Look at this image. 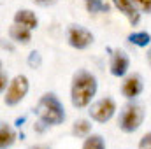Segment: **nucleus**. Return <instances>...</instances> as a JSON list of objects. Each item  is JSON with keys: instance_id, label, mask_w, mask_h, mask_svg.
<instances>
[{"instance_id": "15", "label": "nucleus", "mask_w": 151, "mask_h": 149, "mask_svg": "<svg viewBox=\"0 0 151 149\" xmlns=\"http://www.w3.org/2000/svg\"><path fill=\"white\" fill-rule=\"evenodd\" d=\"M83 149H106V144H104V139L100 135H91L84 140L83 144Z\"/></svg>"}, {"instance_id": "20", "label": "nucleus", "mask_w": 151, "mask_h": 149, "mask_svg": "<svg viewBox=\"0 0 151 149\" xmlns=\"http://www.w3.org/2000/svg\"><path fill=\"white\" fill-rule=\"evenodd\" d=\"M0 79H2V82H0V90L5 91V72H4V70H2V74H0Z\"/></svg>"}, {"instance_id": "4", "label": "nucleus", "mask_w": 151, "mask_h": 149, "mask_svg": "<svg viewBox=\"0 0 151 149\" xmlns=\"http://www.w3.org/2000/svg\"><path fill=\"white\" fill-rule=\"evenodd\" d=\"M27 93H28V79L25 75H16L4 95V102L7 105H16L25 98Z\"/></svg>"}, {"instance_id": "21", "label": "nucleus", "mask_w": 151, "mask_h": 149, "mask_svg": "<svg viewBox=\"0 0 151 149\" xmlns=\"http://www.w3.org/2000/svg\"><path fill=\"white\" fill-rule=\"evenodd\" d=\"M35 4H39V5H49V4H53L55 0H34Z\"/></svg>"}, {"instance_id": "23", "label": "nucleus", "mask_w": 151, "mask_h": 149, "mask_svg": "<svg viewBox=\"0 0 151 149\" xmlns=\"http://www.w3.org/2000/svg\"><path fill=\"white\" fill-rule=\"evenodd\" d=\"M148 58H150V63H151V51L148 53Z\"/></svg>"}, {"instance_id": "19", "label": "nucleus", "mask_w": 151, "mask_h": 149, "mask_svg": "<svg viewBox=\"0 0 151 149\" xmlns=\"http://www.w3.org/2000/svg\"><path fill=\"white\" fill-rule=\"evenodd\" d=\"M28 63H30L32 67H39V65H40V56H39L37 51L30 53V56H28Z\"/></svg>"}, {"instance_id": "7", "label": "nucleus", "mask_w": 151, "mask_h": 149, "mask_svg": "<svg viewBox=\"0 0 151 149\" xmlns=\"http://www.w3.org/2000/svg\"><path fill=\"white\" fill-rule=\"evenodd\" d=\"M127 70H128V56L123 51H114L113 62H111V74L121 77L127 74Z\"/></svg>"}, {"instance_id": "16", "label": "nucleus", "mask_w": 151, "mask_h": 149, "mask_svg": "<svg viewBox=\"0 0 151 149\" xmlns=\"http://www.w3.org/2000/svg\"><path fill=\"white\" fill-rule=\"evenodd\" d=\"M90 130H91V125H90L86 119H79V121H76L74 128H72L74 135H77V137H84V135H88Z\"/></svg>"}, {"instance_id": "11", "label": "nucleus", "mask_w": 151, "mask_h": 149, "mask_svg": "<svg viewBox=\"0 0 151 149\" xmlns=\"http://www.w3.org/2000/svg\"><path fill=\"white\" fill-rule=\"evenodd\" d=\"M9 35L14 39L16 42H21V44H28L30 42V28H27V27H23V25H14V27H11V30H9Z\"/></svg>"}, {"instance_id": "8", "label": "nucleus", "mask_w": 151, "mask_h": 149, "mask_svg": "<svg viewBox=\"0 0 151 149\" xmlns=\"http://www.w3.org/2000/svg\"><path fill=\"white\" fill-rule=\"evenodd\" d=\"M113 4L116 5V9H118L119 12H123V14L128 18V21H130L132 25H137V23H139L141 16H139V12L135 11L132 0H113Z\"/></svg>"}, {"instance_id": "1", "label": "nucleus", "mask_w": 151, "mask_h": 149, "mask_svg": "<svg viewBox=\"0 0 151 149\" xmlns=\"http://www.w3.org/2000/svg\"><path fill=\"white\" fill-rule=\"evenodd\" d=\"M97 93V79L95 75L81 70L74 75L72 79V90H70V98H72V105L77 109H83L86 105H90L91 98Z\"/></svg>"}, {"instance_id": "13", "label": "nucleus", "mask_w": 151, "mask_h": 149, "mask_svg": "<svg viewBox=\"0 0 151 149\" xmlns=\"http://www.w3.org/2000/svg\"><path fill=\"white\" fill-rule=\"evenodd\" d=\"M128 40H130L132 44L139 46V47H146L151 42V35L148 32H134V34L128 35Z\"/></svg>"}, {"instance_id": "9", "label": "nucleus", "mask_w": 151, "mask_h": 149, "mask_svg": "<svg viewBox=\"0 0 151 149\" xmlns=\"http://www.w3.org/2000/svg\"><path fill=\"white\" fill-rule=\"evenodd\" d=\"M121 91H123V95H125L127 98H134V97H137V95L142 91V82H141V79H139L137 75H130V77L123 82Z\"/></svg>"}, {"instance_id": "18", "label": "nucleus", "mask_w": 151, "mask_h": 149, "mask_svg": "<svg viewBox=\"0 0 151 149\" xmlns=\"http://www.w3.org/2000/svg\"><path fill=\"white\" fill-rule=\"evenodd\" d=\"M139 149H151V133H146V135L141 139Z\"/></svg>"}, {"instance_id": "5", "label": "nucleus", "mask_w": 151, "mask_h": 149, "mask_svg": "<svg viewBox=\"0 0 151 149\" xmlns=\"http://www.w3.org/2000/svg\"><path fill=\"white\" fill-rule=\"evenodd\" d=\"M114 111H116V105H114L113 100L111 98H102V100H99L97 104H93L90 107V116L97 123H106L114 116Z\"/></svg>"}, {"instance_id": "2", "label": "nucleus", "mask_w": 151, "mask_h": 149, "mask_svg": "<svg viewBox=\"0 0 151 149\" xmlns=\"http://www.w3.org/2000/svg\"><path fill=\"white\" fill-rule=\"evenodd\" d=\"M35 112L42 125H60L65 119L63 105L53 93H46L44 97H40Z\"/></svg>"}, {"instance_id": "22", "label": "nucleus", "mask_w": 151, "mask_h": 149, "mask_svg": "<svg viewBox=\"0 0 151 149\" xmlns=\"http://www.w3.org/2000/svg\"><path fill=\"white\" fill-rule=\"evenodd\" d=\"M30 149H49L47 146H34V148H30Z\"/></svg>"}, {"instance_id": "17", "label": "nucleus", "mask_w": 151, "mask_h": 149, "mask_svg": "<svg viewBox=\"0 0 151 149\" xmlns=\"http://www.w3.org/2000/svg\"><path fill=\"white\" fill-rule=\"evenodd\" d=\"M135 5H139L141 11L144 12H151V0H132Z\"/></svg>"}, {"instance_id": "14", "label": "nucleus", "mask_w": 151, "mask_h": 149, "mask_svg": "<svg viewBox=\"0 0 151 149\" xmlns=\"http://www.w3.org/2000/svg\"><path fill=\"white\" fill-rule=\"evenodd\" d=\"M84 4H86V9H88V12H107L109 11V5L106 4V2H102V0H84Z\"/></svg>"}, {"instance_id": "3", "label": "nucleus", "mask_w": 151, "mask_h": 149, "mask_svg": "<svg viewBox=\"0 0 151 149\" xmlns=\"http://www.w3.org/2000/svg\"><path fill=\"white\" fill-rule=\"evenodd\" d=\"M142 119H144V111L139 105H128V107H125V111L121 112L118 125H119V128L123 132L132 133V132H135L141 126Z\"/></svg>"}, {"instance_id": "12", "label": "nucleus", "mask_w": 151, "mask_h": 149, "mask_svg": "<svg viewBox=\"0 0 151 149\" xmlns=\"http://www.w3.org/2000/svg\"><path fill=\"white\" fill-rule=\"evenodd\" d=\"M14 139H16V135H14L12 128L7 123H2V126H0V148L7 149L14 142Z\"/></svg>"}, {"instance_id": "6", "label": "nucleus", "mask_w": 151, "mask_h": 149, "mask_svg": "<svg viewBox=\"0 0 151 149\" xmlns=\"http://www.w3.org/2000/svg\"><path fill=\"white\" fill-rule=\"evenodd\" d=\"M91 42H93V35L88 30H84L81 27H72L69 30V44L76 49H84Z\"/></svg>"}, {"instance_id": "10", "label": "nucleus", "mask_w": 151, "mask_h": 149, "mask_svg": "<svg viewBox=\"0 0 151 149\" xmlns=\"http://www.w3.org/2000/svg\"><path fill=\"white\" fill-rule=\"evenodd\" d=\"M14 23L23 25V27H27L30 30L37 28V18H35V14L32 11H18L14 14Z\"/></svg>"}]
</instances>
